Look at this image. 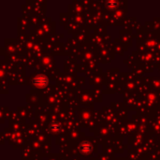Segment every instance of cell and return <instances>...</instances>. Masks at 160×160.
<instances>
[{"mask_svg": "<svg viewBox=\"0 0 160 160\" xmlns=\"http://www.w3.org/2000/svg\"><path fill=\"white\" fill-rule=\"evenodd\" d=\"M34 83H35L36 84H38L39 86H41V85H45L47 83V79L43 77V76H39L36 78V80L34 81Z\"/></svg>", "mask_w": 160, "mask_h": 160, "instance_id": "obj_1", "label": "cell"}, {"mask_svg": "<svg viewBox=\"0 0 160 160\" xmlns=\"http://www.w3.org/2000/svg\"><path fill=\"white\" fill-rule=\"evenodd\" d=\"M90 149H91V147H90L87 143H85L83 146L82 145V151H83V152H85V151H87V152H88Z\"/></svg>", "mask_w": 160, "mask_h": 160, "instance_id": "obj_2", "label": "cell"}]
</instances>
